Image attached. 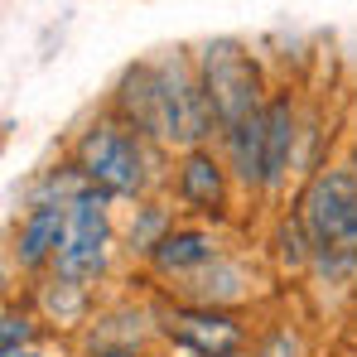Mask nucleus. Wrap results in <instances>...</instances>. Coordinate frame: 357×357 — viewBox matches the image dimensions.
<instances>
[{
	"mask_svg": "<svg viewBox=\"0 0 357 357\" xmlns=\"http://www.w3.org/2000/svg\"><path fill=\"white\" fill-rule=\"evenodd\" d=\"M165 333L174 338L188 357H241L246 348V324L227 309H208V304H188L165 319Z\"/></svg>",
	"mask_w": 357,
	"mask_h": 357,
	"instance_id": "7",
	"label": "nucleus"
},
{
	"mask_svg": "<svg viewBox=\"0 0 357 357\" xmlns=\"http://www.w3.org/2000/svg\"><path fill=\"white\" fill-rule=\"evenodd\" d=\"M348 165L357 169V121H353V135H348Z\"/></svg>",
	"mask_w": 357,
	"mask_h": 357,
	"instance_id": "17",
	"label": "nucleus"
},
{
	"mask_svg": "<svg viewBox=\"0 0 357 357\" xmlns=\"http://www.w3.org/2000/svg\"><path fill=\"white\" fill-rule=\"evenodd\" d=\"M68 155L77 160V169L87 174V183L107 198H126V203H140L150 198L155 178H160V165L169 160V150L140 140L121 116H112L107 107L92 112V116L77 126Z\"/></svg>",
	"mask_w": 357,
	"mask_h": 357,
	"instance_id": "1",
	"label": "nucleus"
},
{
	"mask_svg": "<svg viewBox=\"0 0 357 357\" xmlns=\"http://www.w3.org/2000/svg\"><path fill=\"white\" fill-rule=\"evenodd\" d=\"M295 213L314 237V266H328L338 275L357 271V169L348 160L319 165L304 178Z\"/></svg>",
	"mask_w": 357,
	"mask_h": 357,
	"instance_id": "2",
	"label": "nucleus"
},
{
	"mask_svg": "<svg viewBox=\"0 0 357 357\" xmlns=\"http://www.w3.org/2000/svg\"><path fill=\"white\" fill-rule=\"evenodd\" d=\"M63 227H68V203H39V208H24L20 227H15V266L39 275V271H54V256L63 246Z\"/></svg>",
	"mask_w": 357,
	"mask_h": 357,
	"instance_id": "9",
	"label": "nucleus"
},
{
	"mask_svg": "<svg viewBox=\"0 0 357 357\" xmlns=\"http://www.w3.org/2000/svg\"><path fill=\"white\" fill-rule=\"evenodd\" d=\"M218 256H222V246L213 237V227H203V222H178L174 232L145 256V266H150L155 275H165V280H188V275H198L203 266H213Z\"/></svg>",
	"mask_w": 357,
	"mask_h": 357,
	"instance_id": "10",
	"label": "nucleus"
},
{
	"mask_svg": "<svg viewBox=\"0 0 357 357\" xmlns=\"http://www.w3.org/2000/svg\"><path fill=\"white\" fill-rule=\"evenodd\" d=\"M92 357H140V348L135 343H102Z\"/></svg>",
	"mask_w": 357,
	"mask_h": 357,
	"instance_id": "16",
	"label": "nucleus"
},
{
	"mask_svg": "<svg viewBox=\"0 0 357 357\" xmlns=\"http://www.w3.org/2000/svg\"><path fill=\"white\" fill-rule=\"evenodd\" d=\"M218 150H222L227 169L237 178V188H246V193H261L266 188V112L232 126V130H222L218 135Z\"/></svg>",
	"mask_w": 357,
	"mask_h": 357,
	"instance_id": "11",
	"label": "nucleus"
},
{
	"mask_svg": "<svg viewBox=\"0 0 357 357\" xmlns=\"http://www.w3.org/2000/svg\"><path fill=\"white\" fill-rule=\"evenodd\" d=\"M241 357H246V353H241Z\"/></svg>",
	"mask_w": 357,
	"mask_h": 357,
	"instance_id": "20",
	"label": "nucleus"
},
{
	"mask_svg": "<svg viewBox=\"0 0 357 357\" xmlns=\"http://www.w3.org/2000/svg\"><path fill=\"white\" fill-rule=\"evenodd\" d=\"M169 178H174V203L183 213H193V218H203V222H227L237 178L227 169L222 150H213V145L178 150Z\"/></svg>",
	"mask_w": 357,
	"mask_h": 357,
	"instance_id": "6",
	"label": "nucleus"
},
{
	"mask_svg": "<svg viewBox=\"0 0 357 357\" xmlns=\"http://www.w3.org/2000/svg\"><path fill=\"white\" fill-rule=\"evenodd\" d=\"M193 63H198V82L208 92V107L218 116V135L266 112L275 82L246 39H237V34L203 39V44H193Z\"/></svg>",
	"mask_w": 357,
	"mask_h": 357,
	"instance_id": "3",
	"label": "nucleus"
},
{
	"mask_svg": "<svg viewBox=\"0 0 357 357\" xmlns=\"http://www.w3.org/2000/svg\"><path fill=\"white\" fill-rule=\"evenodd\" d=\"M112 203L107 193L87 188L82 198L68 203V227H63V246L54 256V275L73 280V285H97L112 266L116 251V222H112Z\"/></svg>",
	"mask_w": 357,
	"mask_h": 357,
	"instance_id": "5",
	"label": "nucleus"
},
{
	"mask_svg": "<svg viewBox=\"0 0 357 357\" xmlns=\"http://www.w3.org/2000/svg\"><path fill=\"white\" fill-rule=\"evenodd\" d=\"M275 256H280L285 271H309L314 266V237H309V227H304V218L295 208L275 222Z\"/></svg>",
	"mask_w": 357,
	"mask_h": 357,
	"instance_id": "13",
	"label": "nucleus"
},
{
	"mask_svg": "<svg viewBox=\"0 0 357 357\" xmlns=\"http://www.w3.org/2000/svg\"><path fill=\"white\" fill-rule=\"evenodd\" d=\"M174 208L165 203V198H140L135 208H130V222H126V251H135V256H150L160 241L174 232Z\"/></svg>",
	"mask_w": 357,
	"mask_h": 357,
	"instance_id": "12",
	"label": "nucleus"
},
{
	"mask_svg": "<svg viewBox=\"0 0 357 357\" xmlns=\"http://www.w3.org/2000/svg\"><path fill=\"white\" fill-rule=\"evenodd\" d=\"M39 343V319L20 304H5L0 314V353H29Z\"/></svg>",
	"mask_w": 357,
	"mask_h": 357,
	"instance_id": "15",
	"label": "nucleus"
},
{
	"mask_svg": "<svg viewBox=\"0 0 357 357\" xmlns=\"http://www.w3.org/2000/svg\"><path fill=\"white\" fill-rule=\"evenodd\" d=\"M299 140H304V107L290 82H275L271 102H266V188L261 193H280L290 169H299Z\"/></svg>",
	"mask_w": 357,
	"mask_h": 357,
	"instance_id": "8",
	"label": "nucleus"
},
{
	"mask_svg": "<svg viewBox=\"0 0 357 357\" xmlns=\"http://www.w3.org/2000/svg\"><path fill=\"white\" fill-rule=\"evenodd\" d=\"M353 343H357V309H353Z\"/></svg>",
	"mask_w": 357,
	"mask_h": 357,
	"instance_id": "19",
	"label": "nucleus"
},
{
	"mask_svg": "<svg viewBox=\"0 0 357 357\" xmlns=\"http://www.w3.org/2000/svg\"><path fill=\"white\" fill-rule=\"evenodd\" d=\"M155 59V107H160V145L178 155V150H198L218 140V116L208 107V92L198 82V63L193 49H165L150 54Z\"/></svg>",
	"mask_w": 357,
	"mask_h": 357,
	"instance_id": "4",
	"label": "nucleus"
},
{
	"mask_svg": "<svg viewBox=\"0 0 357 357\" xmlns=\"http://www.w3.org/2000/svg\"><path fill=\"white\" fill-rule=\"evenodd\" d=\"M0 357H49V353H39V348H29V353H0Z\"/></svg>",
	"mask_w": 357,
	"mask_h": 357,
	"instance_id": "18",
	"label": "nucleus"
},
{
	"mask_svg": "<svg viewBox=\"0 0 357 357\" xmlns=\"http://www.w3.org/2000/svg\"><path fill=\"white\" fill-rule=\"evenodd\" d=\"M39 299H44L49 319H59V324H77L82 309H87V285H73V280H59V275H54V280L39 290Z\"/></svg>",
	"mask_w": 357,
	"mask_h": 357,
	"instance_id": "14",
	"label": "nucleus"
}]
</instances>
